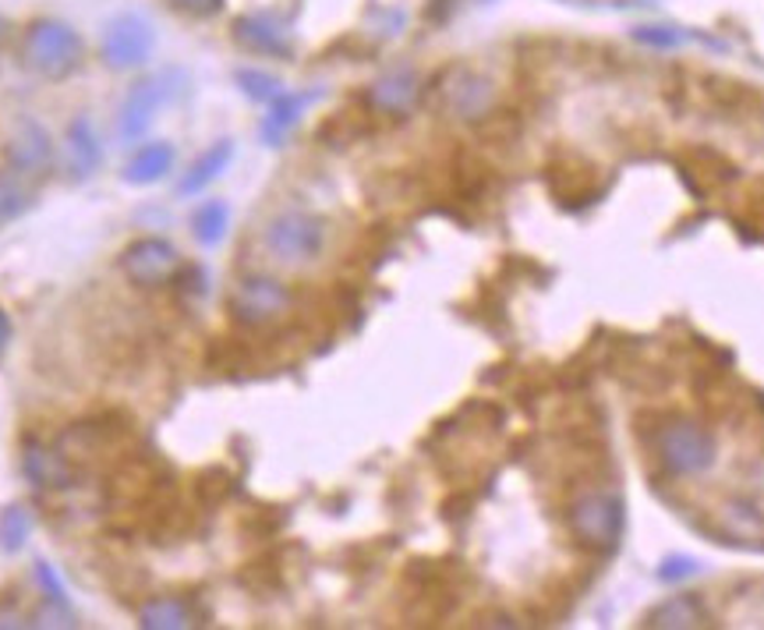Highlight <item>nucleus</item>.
<instances>
[{"label":"nucleus","instance_id":"obj_1","mask_svg":"<svg viewBox=\"0 0 764 630\" xmlns=\"http://www.w3.org/2000/svg\"><path fill=\"white\" fill-rule=\"evenodd\" d=\"M651 450L659 464L676 479H690L715 464V436L694 418L665 415L651 429Z\"/></svg>","mask_w":764,"mask_h":630},{"label":"nucleus","instance_id":"obj_2","mask_svg":"<svg viewBox=\"0 0 764 630\" xmlns=\"http://www.w3.org/2000/svg\"><path fill=\"white\" fill-rule=\"evenodd\" d=\"M570 531L584 549H595V553H609L623 539V499L613 493H587L581 499H573L570 507Z\"/></svg>","mask_w":764,"mask_h":630},{"label":"nucleus","instance_id":"obj_3","mask_svg":"<svg viewBox=\"0 0 764 630\" xmlns=\"http://www.w3.org/2000/svg\"><path fill=\"white\" fill-rule=\"evenodd\" d=\"M22 57L36 75L50 78V82H60V78H68L78 68V60H82V40L60 22H36L25 33Z\"/></svg>","mask_w":764,"mask_h":630},{"label":"nucleus","instance_id":"obj_4","mask_svg":"<svg viewBox=\"0 0 764 630\" xmlns=\"http://www.w3.org/2000/svg\"><path fill=\"white\" fill-rule=\"evenodd\" d=\"M127 439H132V421L124 415H100V418H86L75 421L60 432L57 450L68 457V464H100L106 453L121 450Z\"/></svg>","mask_w":764,"mask_h":630},{"label":"nucleus","instance_id":"obj_5","mask_svg":"<svg viewBox=\"0 0 764 630\" xmlns=\"http://www.w3.org/2000/svg\"><path fill=\"white\" fill-rule=\"evenodd\" d=\"M326 245V224L312 213H280L277 220H269L266 227V248L273 251V259L286 266H301L318 259V251Z\"/></svg>","mask_w":764,"mask_h":630},{"label":"nucleus","instance_id":"obj_6","mask_svg":"<svg viewBox=\"0 0 764 630\" xmlns=\"http://www.w3.org/2000/svg\"><path fill=\"white\" fill-rule=\"evenodd\" d=\"M181 89H184V75L181 71L156 75V78H149V82L135 86L132 92H127L124 106H121V135L124 138L146 135V128L156 121L159 110L178 100Z\"/></svg>","mask_w":764,"mask_h":630},{"label":"nucleus","instance_id":"obj_7","mask_svg":"<svg viewBox=\"0 0 764 630\" xmlns=\"http://www.w3.org/2000/svg\"><path fill=\"white\" fill-rule=\"evenodd\" d=\"M231 315L245 326H266L280 319V315L291 308V291L283 288L273 277H245L234 288L231 302H227Z\"/></svg>","mask_w":764,"mask_h":630},{"label":"nucleus","instance_id":"obj_8","mask_svg":"<svg viewBox=\"0 0 764 630\" xmlns=\"http://www.w3.org/2000/svg\"><path fill=\"white\" fill-rule=\"evenodd\" d=\"M546 188L560 206H570V210L587 206V202H595L598 195V167L573 153L555 156L546 167Z\"/></svg>","mask_w":764,"mask_h":630},{"label":"nucleus","instance_id":"obj_9","mask_svg":"<svg viewBox=\"0 0 764 630\" xmlns=\"http://www.w3.org/2000/svg\"><path fill=\"white\" fill-rule=\"evenodd\" d=\"M178 266H181L178 248L164 238H138L135 245H127L121 256V270L127 273V280H135L138 288H159V283H167L178 273Z\"/></svg>","mask_w":764,"mask_h":630},{"label":"nucleus","instance_id":"obj_10","mask_svg":"<svg viewBox=\"0 0 764 630\" xmlns=\"http://www.w3.org/2000/svg\"><path fill=\"white\" fill-rule=\"evenodd\" d=\"M439 100L446 110H453L457 117H485V110L492 103V86L488 78H482L471 68H450L439 78Z\"/></svg>","mask_w":764,"mask_h":630},{"label":"nucleus","instance_id":"obj_11","mask_svg":"<svg viewBox=\"0 0 764 630\" xmlns=\"http://www.w3.org/2000/svg\"><path fill=\"white\" fill-rule=\"evenodd\" d=\"M4 156L19 175H43V170L54 164L50 135L43 132V124H36L32 117H22L4 142Z\"/></svg>","mask_w":764,"mask_h":630},{"label":"nucleus","instance_id":"obj_12","mask_svg":"<svg viewBox=\"0 0 764 630\" xmlns=\"http://www.w3.org/2000/svg\"><path fill=\"white\" fill-rule=\"evenodd\" d=\"M715 531L722 535L726 542L740 545V549H754L764 553V514L746 499H726L719 510H715Z\"/></svg>","mask_w":764,"mask_h":630},{"label":"nucleus","instance_id":"obj_13","mask_svg":"<svg viewBox=\"0 0 764 630\" xmlns=\"http://www.w3.org/2000/svg\"><path fill=\"white\" fill-rule=\"evenodd\" d=\"M153 50V29L142 19H117L103 36V57L114 68H135Z\"/></svg>","mask_w":764,"mask_h":630},{"label":"nucleus","instance_id":"obj_14","mask_svg":"<svg viewBox=\"0 0 764 630\" xmlns=\"http://www.w3.org/2000/svg\"><path fill=\"white\" fill-rule=\"evenodd\" d=\"M22 471L32 485H40V490H64V485H71L75 479V468L68 464V457L57 447H43V443H25Z\"/></svg>","mask_w":764,"mask_h":630},{"label":"nucleus","instance_id":"obj_15","mask_svg":"<svg viewBox=\"0 0 764 630\" xmlns=\"http://www.w3.org/2000/svg\"><path fill=\"white\" fill-rule=\"evenodd\" d=\"M414 100H418V75L407 71V68L382 75L369 89V103L375 110H382V114H404V110H411Z\"/></svg>","mask_w":764,"mask_h":630},{"label":"nucleus","instance_id":"obj_16","mask_svg":"<svg viewBox=\"0 0 764 630\" xmlns=\"http://www.w3.org/2000/svg\"><path fill=\"white\" fill-rule=\"evenodd\" d=\"M644 627H659V630H694V627H708V609L697 595H673L665 598L662 606H655L644 617Z\"/></svg>","mask_w":764,"mask_h":630},{"label":"nucleus","instance_id":"obj_17","mask_svg":"<svg viewBox=\"0 0 764 630\" xmlns=\"http://www.w3.org/2000/svg\"><path fill=\"white\" fill-rule=\"evenodd\" d=\"M683 175H687L690 188L694 192H700V188H722L729 184L732 178H737V167H732L722 153L715 149H687L683 153Z\"/></svg>","mask_w":764,"mask_h":630},{"label":"nucleus","instance_id":"obj_18","mask_svg":"<svg viewBox=\"0 0 764 630\" xmlns=\"http://www.w3.org/2000/svg\"><path fill=\"white\" fill-rule=\"evenodd\" d=\"M315 97H318V92H280V97L269 103V114L262 117L266 146H280L283 135L294 128L301 114H305V106L315 103Z\"/></svg>","mask_w":764,"mask_h":630},{"label":"nucleus","instance_id":"obj_19","mask_svg":"<svg viewBox=\"0 0 764 630\" xmlns=\"http://www.w3.org/2000/svg\"><path fill=\"white\" fill-rule=\"evenodd\" d=\"M103 160V149H100V138L92 132V121L89 117H78L71 121L68 128V167L75 178H89L96 167Z\"/></svg>","mask_w":764,"mask_h":630},{"label":"nucleus","instance_id":"obj_20","mask_svg":"<svg viewBox=\"0 0 764 630\" xmlns=\"http://www.w3.org/2000/svg\"><path fill=\"white\" fill-rule=\"evenodd\" d=\"M173 167V149L167 142H149V146L135 149V156L124 167V181L127 184H153Z\"/></svg>","mask_w":764,"mask_h":630},{"label":"nucleus","instance_id":"obj_21","mask_svg":"<svg viewBox=\"0 0 764 630\" xmlns=\"http://www.w3.org/2000/svg\"><path fill=\"white\" fill-rule=\"evenodd\" d=\"M231 156H234L231 142H216L213 149H205V153L199 156V160L191 164V170L184 175V181H181L178 192H181V195H199L202 188H210V184L223 175V170H227Z\"/></svg>","mask_w":764,"mask_h":630},{"label":"nucleus","instance_id":"obj_22","mask_svg":"<svg viewBox=\"0 0 764 630\" xmlns=\"http://www.w3.org/2000/svg\"><path fill=\"white\" fill-rule=\"evenodd\" d=\"M138 620L146 630H184L195 623V612L181 598H156L138 609Z\"/></svg>","mask_w":764,"mask_h":630},{"label":"nucleus","instance_id":"obj_23","mask_svg":"<svg viewBox=\"0 0 764 630\" xmlns=\"http://www.w3.org/2000/svg\"><path fill=\"white\" fill-rule=\"evenodd\" d=\"M32 206V188L22 181L19 170H0V227L19 220Z\"/></svg>","mask_w":764,"mask_h":630},{"label":"nucleus","instance_id":"obj_24","mask_svg":"<svg viewBox=\"0 0 764 630\" xmlns=\"http://www.w3.org/2000/svg\"><path fill=\"white\" fill-rule=\"evenodd\" d=\"M227 224H231V210L223 206L220 199H213V202H205V206H199L195 216H191V234L199 238V245L213 248V245L223 241Z\"/></svg>","mask_w":764,"mask_h":630},{"label":"nucleus","instance_id":"obj_25","mask_svg":"<svg viewBox=\"0 0 764 630\" xmlns=\"http://www.w3.org/2000/svg\"><path fill=\"white\" fill-rule=\"evenodd\" d=\"M237 40L251 46V50H262V54H286L283 33L266 19H241L237 22Z\"/></svg>","mask_w":764,"mask_h":630},{"label":"nucleus","instance_id":"obj_26","mask_svg":"<svg viewBox=\"0 0 764 630\" xmlns=\"http://www.w3.org/2000/svg\"><path fill=\"white\" fill-rule=\"evenodd\" d=\"M29 535H32V514L25 507L11 503V507L0 510V549L4 553H19L29 542Z\"/></svg>","mask_w":764,"mask_h":630},{"label":"nucleus","instance_id":"obj_27","mask_svg":"<svg viewBox=\"0 0 764 630\" xmlns=\"http://www.w3.org/2000/svg\"><path fill=\"white\" fill-rule=\"evenodd\" d=\"M231 490H234V479H231V471H223V468H205L195 479V496H199V503H205V507L223 503L231 496Z\"/></svg>","mask_w":764,"mask_h":630},{"label":"nucleus","instance_id":"obj_28","mask_svg":"<svg viewBox=\"0 0 764 630\" xmlns=\"http://www.w3.org/2000/svg\"><path fill=\"white\" fill-rule=\"evenodd\" d=\"M237 82L245 86V92L251 100H266V103H273L280 97V82L277 78H269V75H259V71H241L237 75Z\"/></svg>","mask_w":764,"mask_h":630},{"label":"nucleus","instance_id":"obj_29","mask_svg":"<svg viewBox=\"0 0 764 630\" xmlns=\"http://www.w3.org/2000/svg\"><path fill=\"white\" fill-rule=\"evenodd\" d=\"M633 40L648 43V46H662L665 50V46H679L687 36H683L679 29H668V25H641V29H633Z\"/></svg>","mask_w":764,"mask_h":630},{"label":"nucleus","instance_id":"obj_30","mask_svg":"<svg viewBox=\"0 0 764 630\" xmlns=\"http://www.w3.org/2000/svg\"><path fill=\"white\" fill-rule=\"evenodd\" d=\"M700 571V563L690 556H668L659 566V581H683V577H694Z\"/></svg>","mask_w":764,"mask_h":630},{"label":"nucleus","instance_id":"obj_31","mask_svg":"<svg viewBox=\"0 0 764 630\" xmlns=\"http://www.w3.org/2000/svg\"><path fill=\"white\" fill-rule=\"evenodd\" d=\"M746 227L757 230V238H764V192L746 195V216H743Z\"/></svg>","mask_w":764,"mask_h":630},{"label":"nucleus","instance_id":"obj_32","mask_svg":"<svg viewBox=\"0 0 764 630\" xmlns=\"http://www.w3.org/2000/svg\"><path fill=\"white\" fill-rule=\"evenodd\" d=\"M173 4L188 14H216L223 8V0H173Z\"/></svg>","mask_w":764,"mask_h":630},{"label":"nucleus","instance_id":"obj_33","mask_svg":"<svg viewBox=\"0 0 764 630\" xmlns=\"http://www.w3.org/2000/svg\"><path fill=\"white\" fill-rule=\"evenodd\" d=\"M11 337H14V326H11V315L0 305V361H4L8 348H11Z\"/></svg>","mask_w":764,"mask_h":630},{"label":"nucleus","instance_id":"obj_34","mask_svg":"<svg viewBox=\"0 0 764 630\" xmlns=\"http://www.w3.org/2000/svg\"><path fill=\"white\" fill-rule=\"evenodd\" d=\"M0 33H4V25H0Z\"/></svg>","mask_w":764,"mask_h":630}]
</instances>
